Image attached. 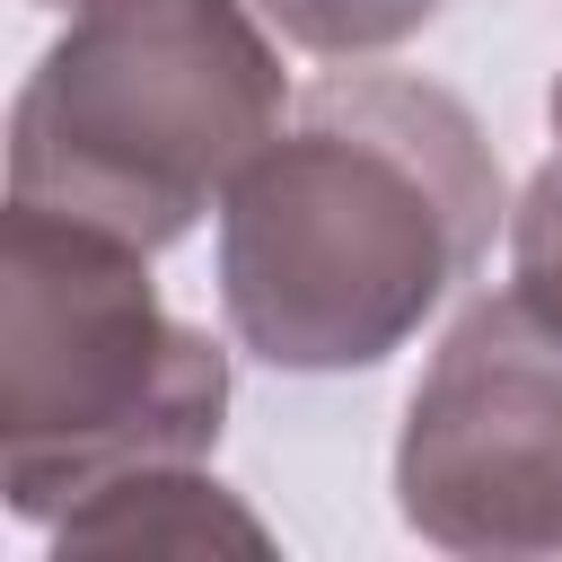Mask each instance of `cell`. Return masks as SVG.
<instances>
[{"instance_id": "5b68a950", "label": "cell", "mask_w": 562, "mask_h": 562, "mask_svg": "<svg viewBox=\"0 0 562 562\" xmlns=\"http://www.w3.org/2000/svg\"><path fill=\"white\" fill-rule=\"evenodd\" d=\"M509 263H518L509 290H518L536 316L562 325V88H553V158L536 167V184H527V202H518V220H509Z\"/></svg>"}, {"instance_id": "8992f818", "label": "cell", "mask_w": 562, "mask_h": 562, "mask_svg": "<svg viewBox=\"0 0 562 562\" xmlns=\"http://www.w3.org/2000/svg\"><path fill=\"white\" fill-rule=\"evenodd\" d=\"M290 44L307 53H369V44H395L413 35L439 0H255Z\"/></svg>"}, {"instance_id": "3957f363", "label": "cell", "mask_w": 562, "mask_h": 562, "mask_svg": "<svg viewBox=\"0 0 562 562\" xmlns=\"http://www.w3.org/2000/svg\"><path fill=\"white\" fill-rule=\"evenodd\" d=\"M228 369L184 334L140 246L9 202L0 290V474L18 518H53L132 465H184L220 439Z\"/></svg>"}, {"instance_id": "277c9868", "label": "cell", "mask_w": 562, "mask_h": 562, "mask_svg": "<svg viewBox=\"0 0 562 562\" xmlns=\"http://www.w3.org/2000/svg\"><path fill=\"white\" fill-rule=\"evenodd\" d=\"M404 518L448 553L562 544V325L518 290L483 299L413 395L395 457Z\"/></svg>"}, {"instance_id": "7a4b0ae2", "label": "cell", "mask_w": 562, "mask_h": 562, "mask_svg": "<svg viewBox=\"0 0 562 562\" xmlns=\"http://www.w3.org/2000/svg\"><path fill=\"white\" fill-rule=\"evenodd\" d=\"M281 123V70L237 0H88L9 132V202L167 246Z\"/></svg>"}, {"instance_id": "6da1fadb", "label": "cell", "mask_w": 562, "mask_h": 562, "mask_svg": "<svg viewBox=\"0 0 562 562\" xmlns=\"http://www.w3.org/2000/svg\"><path fill=\"white\" fill-rule=\"evenodd\" d=\"M501 211L474 114L422 79H325L220 211L228 325L281 369L386 360Z\"/></svg>"}]
</instances>
